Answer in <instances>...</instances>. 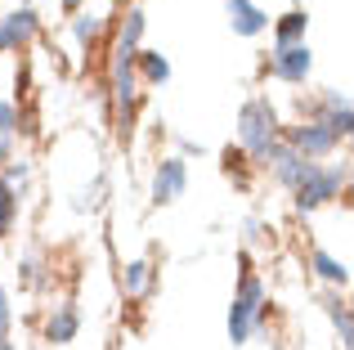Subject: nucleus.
<instances>
[{
  "label": "nucleus",
  "instance_id": "obj_1",
  "mask_svg": "<svg viewBox=\"0 0 354 350\" xmlns=\"http://www.w3.org/2000/svg\"><path fill=\"white\" fill-rule=\"evenodd\" d=\"M238 135H242V144H247L256 158H265V153L274 149V140H278L274 108H269L265 99H251V104L242 108V117H238Z\"/></svg>",
  "mask_w": 354,
  "mask_h": 350
},
{
  "label": "nucleus",
  "instance_id": "obj_2",
  "mask_svg": "<svg viewBox=\"0 0 354 350\" xmlns=\"http://www.w3.org/2000/svg\"><path fill=\"white\" fill-rule=\"evenodd\" d=\"M260 301H265V288H260V283L247 274V279H242V292H238V301H234V310H229V337H234V346H238V342H247V337L256 333Z\"/></svg>",
  "mask_w": 354,
  "mask_h": 350
},
{
  "label": "nucleus",
  "instance_id": "obj_3",
  "mask_svg": "<svg viewBox=\"0 0 354 350\" xmlns=\"http://www.w3.org/2000/svg\"><path fill=\"white\" fill-rule=\"evenodd\" d=\"M341 184H346V167H314V171L301 180V189H296V207L310 211V207H319V202L337 198Z\"/></svg>",
  "mask_w": 354,
  "mask_h": 350
},
{
  "label": "nucleus",
  "instance_id": "obj_4",
  "mask_svg": "<svg viewBox=\"0 0 354 350\" xmlns=\"http://www.w3.org/2000/svg\"><path fill=\"white\" fill-rule=\"evenodd\" d=\"M292 149L301 153L305 162H310V158H323V153H332V149H337V135H332L323 122L296 126V131H292Z\"/></svg>",
  "mask_w": 354,
  "mask_h": 350
},
{
  "label": "nucleus",
  "instance_id": "obj_5",
  "mask_svg": "<svg viewBox=\"0 0 354 350\" xmlns=\"http://www.w3.org/2000/svg\"><path fill=\"white\" fill-rule=\"evenodd\" d=\"M265 162L274 167V175H278V180H283V184H292V189H301V180L314 171V162H305L296 149H278V144L265 153Z\"/></svg>",
  "mask_w": 354,
  "mask_h": 350
},
{
  "label": "nucleus",
  "instance_id": "obj_6",
  "mask_svg": "<svg viewBox=\"0 0 354 350\" xmlns=\"http://www.w3.org/2000/svg\"><path fill=\"white\" fill-rule=\"evenodd\" d=\"M184 184H189L184 162H180V158H166L162 171H157V180H153V202H175V198L184 193Z\"/></svg>",
  "mask_w": 354,
  "mask_h": 350
},
{
  "label": "nucleus",
  "instance_id": "obj_7",
  "mask_svg": "<svg viewBox=\"0 0 354 350\" xmlns=\"http://www.w3.org/2000/svg\"><path fill=\"white\" fill-rule=\"evenodd\" d=\"M310 50L305 45H283V50L274 54V77H283V81H305L310 77Z\"/></svg>",
  "mask_w": 354,
  "mask_h": 350
},
{
  "label": "nucleus",
  "instance_id": "obj_8",
  "mask_svg": "<svg viewBox=\"0 0 354 350\" xmlns=\"http://www.w3.org/2000/svg\"><path fill=\"white\" fill-rule=\"evenodd\" d=\"M32 32H36V14H32V9L5 14V18H0V50H14V45H23Z\"/></svg>",
  "mask_w": 354,
  "mask_h": 350
},
{
  "label": "nucleus",
  "instance_id": "obj_9",
  "mask_svg": "<svg viewBox=\"0 0 354 350\" xmlns=\"http://www.w3.org/2000/svg\"><path fill=\"white\" fill-rule=\"evenodd\" d=\"M229 5V23H234V32H242V36H256V32H265V9H256L251 0H225Z\"/></svg>",
  "mask_w": 354,
  "mask_h": 350
},
{
  "label": "nucleus",
  "instance_id": "obj_10",
  "mask_svg": "<svg viewBox=\"0 0 354 350\" xmlns=\"http://www.w3.org/2000/svg\"><path fill=\"white\" fill-rule=\"evenodd\" d=\"M77 328H81L77 310H72V306H59V310L50 315V328H45V333H50V342H54V346H68L72 337H77Z\"/></svg>",
  "mask_w": 354,
  "mask_h": 350
},
{
  "label": "nucleus",
  "instance_id": "obj_11",
  "mask_svg": "<svg viewBox=\"0 0 354 350\" xmlns=\"http://www.w3.org/2000/svg\"><path fill=\"white\" fill-rule=\"evenodd\" d=\"M148 288H153V265H148V261L126 265V292H130V297H144Z\"/></svg>",
  "mask_w": 354,
  "mask_h": 350
},
{
  "label": "nucleus",
  "instance_id": "obj_12",
  "mask_svg": "<svg viewBox=\"0 0 354 350\" xmlns=\"http://www.w3.org/2000/svg\"><path fill=\"white\" fill-rule=\"evenodd\" d=\"M314 270H319V274H323L328 283H341V288L350 283V270H346V265L337 261V256H328V252H314Z\"/></svg>",
  "mask_w": 354,
  "mask_h": 350
},
{
  "label": "nucleus",
  "instance_id": "obj_13",
  "mask_svg": "<svg viewBox=\"0 0 354 350\" xmlns=\"http://www.w3.org/2000/svg\"><path fill=\"white\" fill-rule=\"evenodd\" d=\"M305 23H310L305 14H287L283 23H278V50H283V45H301V32H305Z\"/></svg>",
  "mask_w": 354,
  "mask_h": 350
},
{
  "label": "nucleus",
  "instance_id": "obj_14",
  "mask_svg": "<svg viewBox=\"0 0 354 350\" xmlns=\"http://www.w3.org/2000/svg\"><path fill=\"white\" fill-rule=\"evenodd\" d=\"M14 135H18V126H14V108H9V104H0V162H9Z\"/></svg>",
  "mask_w": 354,
  "mask_h": 350
},
{
  "label": "nucleus",
  "instance_id": "obj_15",
  "mask_svg": "<svg viewBox=\"0 0 354 350\" xmlns=\"http://www.w3.org/2000/svg\"><path fill=\"white\" fill-rule=\"evenodd\" d=\"M328 315H332V324H337V333H341V346L350 350V342H354V328H350V310L341 306V301H328Z\"/></svg>",
  "mask_w": 354,
  "mask_h": 350
},
{
  "label": "nucleus",
  "instance_id": "obj_16",
  "mask_svg": "<svg viewBox=\"0 0 354 350\" xmlns=\"http://www.w3.org/2000/svg\"><path fill=\"white\" fill-rule=\"evenodd\" d=\"M14 211H18V198H14V189L0 180V238L9 234V225H14Z\"/></svg>",
  "mask_w": 354,
  "mask_h": 350
},
{
  "label": "nucleus",
  "instance_id": "obj_17",
  "mask_svg": "<svg viewBox=\"0 0 354 350\" xmlns=\"http://www.w3.org/2000/svg\"><path fill=\"white\" fill-rule=\"evenodd\" d=\"M135 59L144 63V77L148 81H166V77H171V63H166L162 54H135Z\"/></svg>",
  "mask_w": 354,
  "mask_h": 350
},
{
  "label": "nucleus",
  "instance_id": "obj_18",
  "mask_svg": "<svg viewBox=\"0 0 354 350\" xmlns=\"http://www.w3.org/2000/svg\"><path fill=\"white\" fill-rule=\"evenodd\" d=\"M9 319H14V315H9V292L0 288V342L9 337Z\"/></svg>",
  "mask_w": 354,
  "mask_h": 350
},
{
  "label": "nucleus",
  "instance_id": "obj_19",
  "mask_svg": "<svg viewBox=\"0 0 354 350\" xmlns=\"http://www.w3.org/2000/svg\"><path fill=\"white\" fill-rule=\"evenodd\" d=\"M95 32H99V18H81L77 23V41H95Z\"/></svg>",
  "mask_w": 354,
  "mask_h": 350
},
{
  "label": "nucleus",
  "instance_id": "obj_20",
  "mask_svg": "<svg viewBox=\"0 0 354 350\" xmlns=\"http://www.w3.org/2000/svg\"><path fill=\"white\" fill-rule=\"evenodd\" d=\"M0 350H14V346H9V342H0Z\"/></svg>",
  "mask_w": 354,
  "mask_h": 350
},
{
  "label": "nucleus",
  "instance_id": "obj_21",
  "mask_svg": "<svg viewBox=\"0 0 354 350\" xmlns=\"http://www.w3.org/2000/svg\"><path fill=\"white\" fill-rule=\"evenodd\" d=\"M68 5H77V0H68Z\"/></svg>",
  "mask_w": 354,
  "mask_h": 350
},
{
  "label": "nucleus",
  "instance_id": "obj_22",
  "mask_svg": "<svg viewBox=\"0 0 354 350\" xmlns=\"http://www.w3.org/2000/svg\"><path fill=\"white\" fill-rule=\"evenodd\" d=\"M274 350H283V346H274Z\"/></svg>",
  "mask_w": 354,
  "mask_h": 350
}]
</instances>
